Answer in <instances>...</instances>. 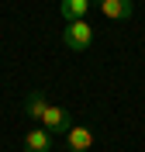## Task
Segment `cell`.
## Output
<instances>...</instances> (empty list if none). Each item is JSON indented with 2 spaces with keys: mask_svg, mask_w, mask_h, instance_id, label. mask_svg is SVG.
<instances>
[{
  "mask_svg": "<svg viewBox=\"0 0 145 152\" xmlns=\"http://www.w3.org/2000/svg\"><path fill=\"white\" fill-rule=\"evenodd\" d=\"M66 142H69L73 152H90V149H93V132L83 128V124H73V128L66 132Z\"/></svg>",
  "mask_w": 145,
  "mask_h": 152,
  "instance_id": "4",
  "label": "cell"
},
{
  "mask_svg": "<svg viewBox=\"0 0 145 152\" xmlns=\"http://www.w3.org/2000/svg\"><path fill=\"white\" fill-rule=\"evenodd\" d=\"M97 7H100V14L111 18V21H128L131 14H135L131 0H97Z\"/></svg>",
  "mask_w": 145,
  "mask_h": 152,
  "instance_id": "3",
  "label": "cell"
},
{
  "mask_svg": "<svg viewBox=\"0 0 145 152\" xmlns=\"http://www.w3.org/2000/svg\"><path fill=\"white\" fill-rule=\"evenodd\" d=\"M48 149H52V135L45 128H31L24 135V152H48Z\"/></svg>",
  "mask_w": 145,
  "mask_h": 152,
  "instance_id": "5",
  "label": "cell"
},
{
  "mask_svg": "<svg viewBox=\"0 0 145 152\" xmlns=\"http://www.w3.org/2000/svg\"><path fill=\"white\" fill-rule=\"evenodd\" d=\"M42 128H45L48 135H66L69 128H73V114L66 111V107H55V104H48V111L42 114Z\"/></svg>",
  "mask_w": 145,
  "mask_h": 152,
  "instance_id": "2",
  "label": "cell"
},
{
  "mask_svg": "<svg viewBox=\"0 0 145 152\" xmlns=\"http://www.w3.org/2000/svg\"><path fill=\"white\" fill-rule=\"evenodd\" d=\"M90 42H93V28H90L87 21H69L66 24L62 45H66L69 52H83V48H90Z\"/></svg>",
  "mask_w": 145,
  "mask_h": 152,
  "instance_id": "1",
  "label": "cell"
},
{
  "mask_svg": "<svg viewBox=\"0 0 145 152\" xmlns=\"http://www.w3.org/2000/svg\"><path fill=\"white\" fill-rule=\"evenodd\" d=\"M48 111V97L42 94V90H31L28 97H24V114L28 118H35V121H42V114Z\"/></svg>",
  "mask_w": 145,
  "mask_h": 152,
  "instance_id": "7",
  "label": "cell"
},
{
  "mask_svg": "<svg viewBox=\"0 0 145 152\" xmlns=\"http://www.w3.org/2000/svg\"><path fill=\"white\" fill-rule=\"evenodd\" d=\"M90 4H93V0H62V4H59V14L66 18V24L69 21H83L87 10H90Z\"/></svg>",
  "mask_w": 145,
  "mask_h": 152,
  "instance_id": "6",
  "label": "cell"
}]
</instances>
